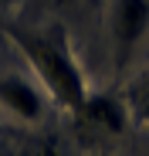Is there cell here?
Wrapping results in <instances>:
<instances>
[{"label":"cell","instance_id":"cell-1","mask_svg":"<svg viewBox=\"0 0 149 156\" xmlns=\"http://www.w3.org/2000/svg\"><path fill=\"white\" fill-rule=\"evenodd\" d=\"M4 34L27 58L34 82L44 88V95H51L68 112H81L85 98H88V85H85V71L74 61V51L64 31L61 27L37 31V27H20V24H4Z\"/></svg>","mask_w":149,"mask_h":156},{"label":"cell","instance_id":"cell-4","mask_svg":"<svg viewBox=\"0 0 149 156\" xmlns=\"http://www.w3.org/2000/svg\"><path fill=\"white\" fill-rule=\"evenodd\" d=\"M78 115L85 122H92L95 129H102V133H112V136L126 133V126L132 122L126 102H122L119 95H105V92H95V95L88 92V98H85V105H81Z\"/></svg>","mask_w":149,"mask_h":156},{"label":"cell","instance_id":"cell-5","mask_svg":"<svg viewBox=\"0 0 149 156\" xmlns=\"http://www.w3.org/2000/svg\"><path fill=\"white\" fill-rule=\"evenodd\" d=\"M122 102L129 109V119H136L139 126H149V68H142L126 85V98Z\"/></svg>","mask_w":149,"mask_h":156},{"label":"cell","instance_id":"cell-2","mask_svg":"<svg viewBox=\"0 0 149 156\" xmlns=\"http://www.w3.org/2000/svg\"><path fill=\"white\" fill-rule=\"evenodd\" d=\"M149 31V0H109V41L115 65L126 68Z\"/></svg>","mask_w":149,"mask_h":156},{"label":"cell","instance_id":"cell-3","mask_svg":"<svg viewBox=\"0 0 149 156\" xmlns=\"http://www.w3.org/2000/svg\"><path fill=\"white\" fill-rule=\"evenodd\" d=\"M0 109L17 122L34 126L44 119V88L24 71H7L0 75Z\"/></svg>","mask_w":149,"mask_h":156},{"label":"cell","instance_id":"cell-6","mask_svg":"<svg viewBox=\"0 0 149 156\" xmlns=\"http://www.w3.org/2000/svg\"><path fill=\"white\" fill-rule=\"evenodd\" d=\"M58 4H68V0H58ZM85 4H95V0H85Z\"/></svg>","mask_w":149,"mask_h":156}]
</instances>
